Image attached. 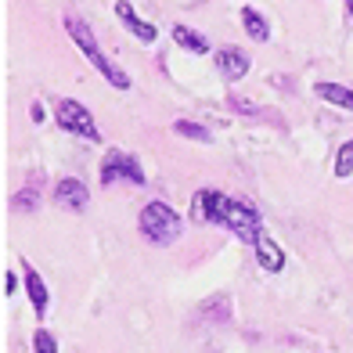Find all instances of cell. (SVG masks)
<instances>
[{
	"instance_id": "cell-1",
	"label": "cell",
	"mask_w": 353,
	"mask_h": 353,
	"mask_svg": "<svg viewBox=\"0 0 353 353\" xmlns=\"http://www.w3.org/2000/svg\"><path fill=\"white\" fill-rule=\"evenodd\" d=\"M195 216L205 220V223H216V228H223V231H231L234 238H242V242H249V245L263 234L260 213H256L249 202L231 199V195H223V191H199L195 195Z\"/></svg>"
},
{
	"instance_id": "cell-2",
	"label": "cell",
	"mask_w": 353,
	"mask_h": 353,
	"mask_svg": "<svg viewBox=\"0 0 353 353\" xmlns=\"http://www.w3.org/2000/svg\"><path fill=\"white\" fill-rule=\"evenodd\" d=\"M65 29H69V37L76 40V47L83 51V58H87L105 79H108L112 87H119V90L130 87V76H126V72L116 65V61H112V58L101 51V43H98V37L90 33V26H87V22H79V19H72V14H69V19H65Z\"/></svg>"
},
{
	"instance_id": "cell-3",
	"label": "cell",
	"mask_w": 353,
	"mask_h": 353,
	"mask_svg": "<svg viewBox=\"0 0 353 353\" xmlns=\"http://www.w3.org/2000/svg\"><path fill=\"white\" fill-rule=\"evenodd\" d=\"M137 223H141V234L148 238V242H155V245H173L176 238H181V231H184L176 210L166 205V202H148L141 210Z\"/></svg>"
},
{
	"instance_id": "cell-4",
	"label": "cell",
	"mask_w": 353,
	"mask_h": 353,
	"mask_svg": "<svg viewBox=\"0 0 353 353\" xmlns=\"http://www.w3.org/2000/svg\"><path fill=\"white\" fill-rule=\"evenodd\" d=\"M54 123H58L65 134L83 137V141H90V144H98V141H101L98 123L90 119V108H83L76 98H61V101L54 105Z\"/></svg>"
},
{
	"instance_id": "cell-5",
	"label": "cell",
	"mask_w": 353,
	"mask_h": 353,
	"mask_svg": "<svg viewBox=\"0 0 353 353\" xmlns=\"http://www.w3.org/2000/svg\"><path fill=\"white\" fill-rule=\"evenodd\" d=\"M116 181H130V184H144L148 176H144L141 163L134 155H126L119 148H112L101 163V184H116Z\"/></svg>"
},
{
	"instance_id": "cell-6",
	"label": "cell",
	"mask_w": 353,
	"mask_h": 353,
	"mask_svg": "<svg viewBox=\"0 0 353 353\" xmlns=\"http://www.w3.org/2000/svg\"><path fill=\"white\" fill-rule=\"evenodd\" d=\"M116 19L130 29V33L141 40V43H155V37H159V29L152 26V22H144L141 14L134 11V4L130 0H116Z\"/></svg>"
},
{
	"instance_id": "cell-7",
	"label": "cell",
	"mask_w": 353,
	"mask_h": 353,
	"mask_svg": "<svg viewBox=\"0 0 353 353\" xmlns=\"http://www.w3.org/2000/svg\"><path fill=\"white\" fill-rule=\"evenodd\" d=\"M54 202L61 205V210L79 213V210H87L90 191H87L83 184H79V181H72V176H65V181H58V188H54Z\"/></svg>"
},
{
	"instance_id": "cell-8",
	"label": "cell",
	"mask_w": 353,
	"mask_h": 353,
	"mask_svg": "<svg viewBox=\"0 0 353 353\" xmlns=\"http://www.w3.org/2000/svg\"><path fill=\"white\" fill-rule=\"evenodd\" d=\"M216 65H220V72L228 79H242L249 72V54L242 51V47H220V51H216Z\"/></svg>"
},
{
	"instance_id": "cell-9",
	"label": "cell",
	"mask_w": 353,
	"mask_h": 353,
	"mask_svg": "<svg viewBox=\"0 0 353 353\" xmlns=\"http://www.w3.org/2000/svg\"><path fill=\"white\" fill-rule=\"evenodd\" d=\"M252 249H256V263H260V267L267 270V274H278V270L285 267V252H281L274 242H270L267 231H263V234L252 242Z\"/></svg>"
},
{
	"instance_id": "cell-10",
	"label": "cell",
	"mask_w": 353,
	"mask_h": 353,
	"mask_svg": "<svg viewBox=\"0 0 353 353\" xmlns=\"http://www.w3.org/2000/svg\"><path fill=\"white\" fill-rule=\"evenodd\" d=\"M22 274H26V292H29V299H33V310L43 317L47 314V285L33 270V263H22Z\"/></svg>"
},
{
	"instance_id": "cell-11",
	"label": "cell",
	"mask_w": 353,
	"mask_h": 353,
	"mask_svg": "<svg viewBox=\"0 0 353 353\" xmlns=\"http://www.w3.org/2000/svg\"><path fill=\"white\" fill-rule=\"evenodd\" d=\"M173 40H176V47H181V51H188V54H205V51H210V40H205L202 33H195L191 26H181V22L173 26Z\"/></svg>"
},
{
	"instance_id": "cell-12",
	"label": "cell",
	"mask_w": 353,
	"mask_h": 353,
	"mask_svg": "<svg viewBox=\"0 0 353 353\" xmlns=\"http://www.w3.org/2000/svg\"><path fill=\"white\" fill-rule=\"evenodd\" d=\"M242 26H245V33H249L256 43L270 40V26H267V19H263L256 8H242Z\"/></svg>"
},
{
	"instance_id": "cell-13",
	"label": "cell",
	"mask_w": 353,
	"mask_h": 353,
	"mask_svg": "<svg viewBox=\"0 0 353 353\" xmlns=\"http://www.w3.org/2000/svg\"><path fill=\"white\" fill-rule=\"evenodd\" d=\"M314 90H317V98L332 101L335 108H350V112H353V90H350V87H339V83H317Z\"/></svg>"
},
{
	"instance_id": "cell-14",
	"label": "cell",
	"mask_w": 353,
	"mask_h": 353,
	"mask_svg": "<svg viewBox=\"0 0 353 353\" xmlns=\"http://www.w3.org/2000/svg\"><path fill=\"white\" fill-rule=\"evenodd\" d=\"M350 173H353V137L335 155V176H350Z\"/></svg>"
},
{
	"instance_id": "cell-15",
	"label": "cell",
	"mask_w": 353,
	"mask_h": 353,
	"mask_svg": "<svg viewBox=\"0 0 353 353\" xmlns=\"http://www.w3.org/2000/svg\"><path fill=\"white\" fill-rule=\"evenodd\" d=\"M173 130L184 134V137H191V141H210V130H205V126H199V123H184V119H181Z\"/></svg>"
},
{
	"instance_id": "cell-16",
	"label": "cell",
	"mask_w": 353,
	"mask_h": 353,
	"mask_svg": "<svg viewBox=\"0 0 353 353\" xmlns=\"http://www.w3.org/2000/svg\"><path fill=\"white\" fill-rule=\"evenodd\" d=\"M33 346H37V353H58V343H54V335H51V332H43V328H40V332L33 335Z\"/></svg>"
},
{
	"instance_id": "cell-17",
	"label": "cell",
	"mask_w": 353,
	"mask_h": 353,
	"mask_svg": "<svg viewBox=\"0 0 353 353\" xmlns=\"http://www.w3.org/2000/svg\"><path fill=\"white\" fill-rule=\"evenodd\" d=\"M37 205H40V199H37V188L33 191H19V199H14V210H37Z\"/></svg>"
},
{
	"instance_id": "cell-18",
	"label": "cell",
	"mask_w": 353,
	"mask_h": 353,
	"mask_svg": "<svg viewBox=\"0 0 353 353\" xmlns=\"http://www.w3.org/2000/svg\"><path fill=\"white\" fill-rule=\"evenodd\" d=\"M346 8H350V14H353V0H346Z\"/></svg>"
}]
</instances>
